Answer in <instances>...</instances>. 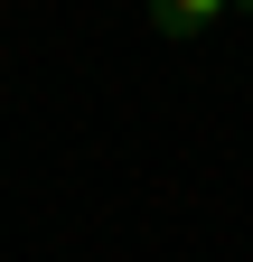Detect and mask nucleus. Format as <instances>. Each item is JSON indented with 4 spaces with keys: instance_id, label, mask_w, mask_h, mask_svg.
I'll list each match as a JSON object with an SVG mask.
<instances>
[{
    "instance_id": "1",
    "label": "nucleus",
    "mask_w": 253,
    "mask_h": 262,
    "mask_svg": "<svg viewBox=\"0 0 253 262\" xmlns=\"http://www.w3.org/2000/svg\"><path fill=\"white\" fill-rule=\"evenodd\" d=\"M150 28H160V38H206L216 0H150Z\"/></svg>"
}]
</instances>
